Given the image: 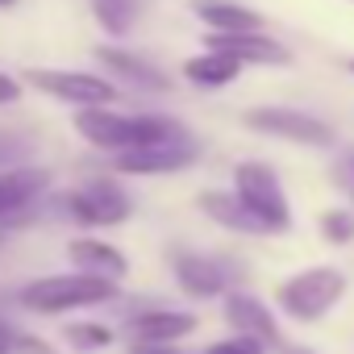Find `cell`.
Masks as SVG:
<instances>
[{
    "label": "cell",
    "instance_id": "19",
    "mask_svg": "<svg viewBox=\"0 0 354 354\" xmlns=\"http://www.w3.org/2000/svg\"><path fill=\"white\" fill-rule=\"evenodd\" d=\"M96 21L113 34V38H125L129 30H133V21H138V13H142V0H96Z\"/></svg>",
    "mask_w": 354,
    "mask_h": 354
},
{
    "label": "cell",
    "instance_id": "15",
    "mask_svg": "<svg viewBox=\"0 0 354 354\" xmlns=\"http://www.w3.org/2000/svg\"><path fill=\"white\" fill-rule=\"evenodd\" d=\"M196 13L213 34H259L263 17L234 0H196Z\"/></svg>",
    "mask_w": 354,
    "mask_h": 354
},
{
    "label": "cell",
    "instance_id": "17",
    "mask_svg": "<svg viewBox=\"0 0 354 354\" xmlns=\"http://www.w3.org/2000/svg\"><path fill=\"white\" fill-rule=\"evenodd\" d=\"M184 75L196 84V88H225L230 80L242 75V63L234 55H221V50H205L196 59L184 63Z\"/></svg>",
    "mask_w": 354,
    "mask_h": 354
},
{
    "label": "cell",
    "instance_id": "10",
    "mask_svg": "<svg viewBox=\"0 0 354 354\" xmlns=\"http://www.w3.org/2000/svg\"><path fill=\"white\" fill-rule=\"evenodd\" d=\"M209 50L234 55L242 67L246 63H263V67H288L292 63L288 46L271 42L267 34H209Z\"/></svg>",
    "mask_w": 354,
    "mask_h": 354
},
{
    "label": "cell",
    "instance_id": "23",
    "mask_svg": "<svg viewBox=\"0 0 354 354\" xmlns=\"http://www.w3.org/2000/svg\"><path fill=\"white\" fill-rule=\"evenodd\" d=\"M21 154H26V142H17L13 133H0V167H5V162L13 167Z\"/></svg>",
    "mask_w": 354,
    "mask_h": 354
},
{
    "label": "cell",
    "instance_id": "6",
    "mask_svg": "<svg viewBox=\"0 0 354 354\" xmlns=\"http://www.w3.org/2000/svg\"><path fill=\"white\" fill-rule=\"evenodd\" d=\"M246 125L254 133H271V138H283V142H300V146H329L333 142V129L300 109H283V104H263V109H250L246 113Z\"/></svg>",
    "mask_w": 354,
    "mask_h": 354
},
{
    "label": "cell",
    "instance_id": "18",
    "mask_svg": "<svg viewBox=\"0 0 354 354\" xmlns=\"http://www.w3.org/2000/svg\"><path fill=\"white\" fill-rule=\"evenodd\" d=\"M201 209H205L217 225H225V230H238V234H267V230L242 209V201H238L234 192H205V196H201Z\"/></svg>",
    "mask_w": 354,
    "mask_h": 354
},
{
    "label": "cell",
    "instance_id": "27",
    "mask_svg": "<svg viewBox=\"0 0 354 354\" xmlns=\"http://www.w3.org/2000/svg\"><path fill=\"white\" fill-rule=\"evenodd\" d=\"M283 354H313L308 346H283Z\"/></svg>",
    "mask_w": 354,
    "mask_h": 354
},
{
    "label": "cell",
    "instance_id": "11",
    "mask_svg": "<svg viewBox=\"0 0 354 354\" xmlns=\"http://www.w3.org/2000/svg\"><path fill=\"white\" fill-rule=\"evenodd\" d=\"M192 329H196L192 313H171V308H154V313H142V317L129 321L133 346H175Z\"/></svg>",
    "mask_w": 354,
    "mask_h": 354
},
{
    "label": "cell",
    "instance_id": "1",
    "mask_svg": "<svg viewBox=\"0 0 354 354\" xmlns=\"http://www.w3.org/2000/svg\"><path fill=\"white\" fill-rule=\"evenodd\" d=\"M75 129L100 146V150H146V146H162V142H184V125L158 117V113H142V117H125V113H109V109H80Z\"/></svg>",
    "mask_w": 354,
    "mask_h": 354
},
{
    "label": "cell",
    "instance_id": "3",
    "mask_svg": "<svg viewBox=\"0 0 354 354\" xmlns=\"http://www.w3.org/2000/svg\"><path fill=\"white\" fill-rule=\"evenodd\" d=\"M234 196L242 201V209L267 234L292 230V209H288V196L279 188V175L271 167H263V162H238L234 167Z\"/></svg>",
    "mask_w": 354,
    "mask_h": 354
},
{
    "label": "cell",
    "instance_id": "25",
    "mask_svg": "<svg viewBox=\"0 0 354 354\" xmlns=\"http://www.w3.org/2000/svg\"><path fill=\"white\" fill-rule=\"evenodd\" d=\"M17 100H21V84L9 71H0V104H17Z\"/></svg>",
    "mask_w": 354,
    "mask_h": 354
},
{
    "label": "cell",
    "instance_id": "8",
    "mask_svg": "<svg viewBox=\"0 0 354 354\" xmlns=\"http://www.w3.org/2000/svg\"><path fill=\"white\" fill-rule=\"evenodd\" d=\"M192 162H196V142L192 138L117 154V171H125V175H171V171H184Z\"/></svg>",
    "mask_w": 354,
    "mask_h": 354
},
{
    "label": "cell",
    "instance_id": "7",
    "mask_svg": "<svg viewBox=\"0 0 354 354\" xmlns=\"http://www.w3.org/2000/svg\"><path fill=\"white\" fill-rule=\"evenodd\" d=\"M67 213L80 221V225H121L129 213H133V201L125 196L121 184L113 180H92L84 188H75L67 196Z\"/></svg>",
    "mask_w": 354,
    "mask_h": 354
},
{
    "label": "cell",
    "instance_id": "16",
    "mask_svg": "<svg viewBox=\"0 0 354 354\" xmlns=\"http://www.w3.org/2000/svg\"><path fill=\"white\" fill-rule=\"evenodd\" d=\"M96 59H100L104 67H113L121 80L138 84V88H150V92H162V88H167V75H162L154 63H146V59H138V55H129V50L100 46V50H96Z\"/></svg>",
    "mask_w": 354,
    "mask_h": 354
},
{
    "label": "cell",
    "instance_id": "4",
    "mask_svg": "<svg viewBox=\"0 0 354 354\" xmlns=\"http://www.w3.org/2000/svg\"><path fill=\"white\" fill-rule=\"evenodd\" d=\"M342 296H346V275L337 267H308V271L292 275L275 300L292 321H321Z\"/></svg>",
    "mask_w": 354,
    "mask_h": 354
},
{
    "label": "cell",
    "instance_id": "5",
    "mask_svg": "<svg viewBox=\"0 0 354 354\" xmlns=\"http://www.w3.org/2000/svg\"><path fill=\"white\" fill-rule=\"evenodd\" d=\"M26 80L55 96V100H67L75 109H109L117 100V88L104 80V75H92V71H50V67H34L26 71Z\"/></svg>",
    "mask_w": 354,
    "mask_h": 354
},
{
    "label": "cell",
    "instance_id": "22",
    "mask_svg": "<svg viewBox=\"0 0 354 354\" xmlns=\"http://www.w3.org/2000/svg\"><path fill=\"white\" fill-rule=\"evenodd\" d=\"M209 354H263V346L250 337H225V342L209 346Z\"/></svg>",
    "mask_w": 354,
    "mask_h": 354
},
{
    "label": "cell",
    "instance_id": "26",
    "mask_svg": "<svg viewBox=\"0 0 354 354\" xmlns=\"http://www.w3.org/2000/svg\"><path fill=\"white\" fill-rule=\"evenodd\" d=\"M133 354H180L175 346H133Z\"/></svg>",
    "mask_w": 354,
    "mask_h": 354
},
{
    "label": "cell",
    "instance_id": "9",
    "mask_svg": "<svg viewBox=\"0 0 354 354\" xmlns=\"http://www.w3.org/2000/svg\"><path fill=\"white\" fill-rule=\"evenodd\" d=\"M225 321L238 329V337H250V342H259L263 350H267V346H279V325H275L271 308H267L259 296H246V292L225 296Z\"/></svg>",
    "mask_w": 354,
    "mask_h": 354
},
{
    "label": "cell",
    "instance_id": "24",
    "mask_svg": "<svg viewBox=\"0 0 354 354\" xmlns=\"http://www.w3.org/2000/svg\"><path fill=\"white\" fill-rule=\"evenodd\" d=\"M21 342H26V333H17L9 321H0V354H17Z\"/></svg>",
    "mask_w": 354,
    "mask_h": 354
},
{
    "label": "cell",
    "instance_id": "2",
    "mask_svg": "<svg viewBox=\"0 0 354 354\" xmlns=\"http://www.w3.org/2000/svg\"><path fill=\"white\" fill-rule=\"evenodd\" d=\"M117 296V283L109 279H96V275H46V279H34L21 288V304L34 308V313H71V308H88V304H104Z\"/></svg>",
    "mask_w": 354,
    "mask_h": 354
},
{
    "label": "cell",
    "instance_id": "28",
    "mask_svg": "<svg viewBox=\"0 0 354 354\" xmlns=\"http://www.w3.org/2000/svg\"><path fill=\"white\" fill-rule=\"evenodd\" d=\"M0 5H13V0H0Z\"/></svg>",
    "mask_w": 354,
    "mask_h": 354
},
{
    "label": "cell",
    "instance_id": "20",
    "mask_svg": "<svg viewBox=\"0 0 354 354\" xmlns=\"http://www.w3.org/2000/svg\"><path fill=\"white\" fill-rule=\"evenodd\" d=\"M75 350H104L109 342H113V333H109V325H67V333H63Z\"/></svg>",
    "mask_w": 354,
    "mask_h": 354
},
{
    "label": "cell",
    "instance_id": "29",
    "mask_svg": "<svg viewBox=\"0 0 354 354\" xmlns=\"http://www.w3.org/2000/svg\"><path fill=\"white\" fill-rule=\"evenodd\" d=\"M350 71H354V63H350Z\"/></svg>",
    "mask_w": 354,
    "mask_h": 354
},
{
    "label": "cell",
    "instance_id": "21",
    "mask_svg": "<svg viewBox=\"0 0 354 354\" xmlns=\"http://www.w3.org/2000/svg\"><path fill=\"white\" fill-rule=\"evenodd\" d=\"M321 234H325L329 242H337V246L354 242V213H346V209H329V213L321 217Z\"/></svg>",
    "mask_w": 354,
    "mask_h": 354
},
{
    "label": "cell",
    "instance_id": "14",
    "mask_svg": "<svg viewBox=\"0 0 354 354\" xmlns=\"http://www.w3.org/2000/svg\"><path fill=\"white\" fill-rule=\"evenodd\" d=\"M67 254H71V263L80 267V275H96V279H109V283H117V279L129 271V267H125V254H121L117 246L100 242V238H80V242L67 246Z\"/></svg>",
    "mask_w": 354,
    "mask_h": 354
},
{
    "label": "cell",
    "instance_id": "12",
    "mask_svg": "<svg viewBox=\"0 0 354 354\" xmlns=\"http://www.w3.org/2000/svg\"><path fill=\"white\" fill-rule=\"evenodd\" d=\"M175 279H180V288L188 296L205 300V296H221L225 292L230 271H225V263H217L209 254H180L175 259Z\"/></svg>",
    "mask_w": 354,
    "mask_h": 354
},
{
    "label": "cell",
    "instance_id": "13",
    "mask_svg": "<svg viewBox=\"0 0 354 354\" xmlns=\"http://www.w3.org/2000/svg\"><path fill=\"white\" fill-rule=\"evenodd\" d=\"M46 184H50V171L42 167H5L0 171V217L21 213L34 196H42Z\"/></svg>",
    "mask_w": 354,
    "mask_h": 354
}]
</instances>
